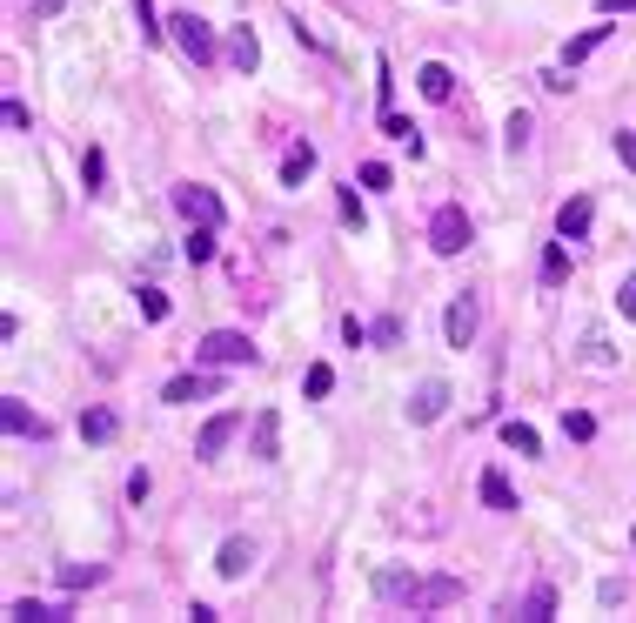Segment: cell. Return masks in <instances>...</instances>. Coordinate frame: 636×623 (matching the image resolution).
<instances>
[{
	"instance_id": "6da1fadb",
	"label": "cell",
	"mask_w": 636,
	"mask_h": 623,
	"mask_svg": "<svg viewBox=\"0 0 636 623\" xmlns=\"http://www.w3.org/2000/svg\"><path fill=\"white\" fill-rule=\"evenodd\" d=\"M469 235H476V228H469V215H462L456 201H442L436 222H429V248H436V255H462V248H469Z\"/></svg>"
},
{
	"instance_id": "7a4b0ae2",
	"label": "cell",
	"mask_w": 636,
	"mask_h": 623,
	"mask_svg": "<svg viewBox=\"0 0 636 623\" xmlns=\"http://www.w3.org/2000/svg\"><path fill=\"white\" fill-rule=\"evenodd\" d=\"M168 27H175V47H181V54H188L195 67H208V61H215V27L201 21L195 7H188V14H175Z\"/></svg>"
},
{
	"instance_id": "3957f363",
	"label": "cell",
	"mask_w": 636,
	"mask_h": 623,
	"mask_svg": "<svg viewBox=\"0 0 636 623\" xmlns=\"http://www.w3.org/2000/svg\"><path fill=\"white\" fill-rule=\"evenodd\" d=\"M195 362H201V369H235V362H255V349H248V335L215 329V335L195 349Z\"/></svg>"
},
{
	"instance_id": "277c9868",
	"label": "cell",
	"mask_w": 636,
	"mask_h": 623,
	"mask_svg": "<svg viewBox=\"0 0 636 623\" xmlns=\"http://www.w3.org/2000/svg\"><path fill=\"white\" fill-rule=\"evenodd\" d=\"M416 590H422V577L402 570V563H382V570H375V597L382 603H416Z\"/></svg>"
},
{
	"instance_id": "5b68a950",
	"label": "cell",
	"mask_w": 636,
	"mask_h": 623,
	"mask_svg": "<svg viewBox=\"0 0 636 623\" xmlns=\"http://www.w3.org/2000/svg\"><path fill=\"white\" fill-rule=\"evenodd\" d=\"M175 208L188 215V222H215V228H221V195H215V188H201V181L175 188Z\"/></svg>"
},
{
	"instance_id": "8992f818",
	"label": "cell",
	"mask_w": 636,
	"mask_h": 623,
	"mask_svg": "<svg viewBox=\"0 0 636 623\" xmlns=\"http://www.w3.org/2000/svg\"><path fill=\"white\" fill-rule=\"evenodd\" d=\"M476 322H483V309L462 295V302H449V315H442V329H449V349H469L476 342Z\"/></svg>"
},
{
	"instance_id": "52a82bcc",
	"label": "cell",
	"mask_w": 636,
	"mask_h": 623,
	"mask_svg": "<svg viewBox=\"0 0 636 623\" xmlns=\"http://www.w3.org/2000/svg\"><path fill=\"white\" fill-rule=\"evenodd\" d=\"M590 215H596V201L570 195L563 208H556V235H563V242H583V235H590Z\"/></svg>"
},
{
	"instance_id": "ba28073f",
	"label": "cell",
	"mask_w": 636,
	"mask_h": 623,
	"mask_svg": "<svg viewBox=\"0 0 636 623\" xmlns=\"http://www.w3.org/2000/svg\"><path fill=\"white\" fill-rule=\"evenodd\" d=\"M235 429H242V409H221L215 423L201 429V443H195V456H208V463H215L221 449H228V436H235Z\"/></svg>"
},
{
	"instance_id": "9c48e42d",
	"label": "cell",
	"mask_w": 636,
	"mask_h": 623,
	"mask_svg": "<svg viewBox=\"0 0 636 623\" xmlns=\"http://www.w3.org/2000/svg\"><path fill=\"white\" fill-rule=\"evenodd\" d=\"M215 389H221V382L208 376V369H195V376H175V382H168V389H161V402H208Z\"/></svg>"
},
{
	"instance_id": "30bf717a",
	"label": "cell",
	"mask_w": 636,
	"mask_h": 623,
	"mask_svg": "<svg viewBox=\"0 0 636 623\" xmlns=\"http://www.w3.org/2000/svg\"><path fill=\"white\" fill-rule=\"evenodd\" d=\"M442 409H449V382H422L409 396V423H436Z\"/></svg>"
},
{
	"instance_id": "8fae6325",
	"label": "cell",
	"mask_w": 636,
	"mask_h": 623,
	"mask_svg": "<svg viewBox=\"0 0 636 623\" xmlns=\"http://www.w3.org/2000/svg\"><path fill=\"white\" fill-rule=\"evenodd\" d=\"M248 563H255V543L228 536V543H221V557H215V570H221L228 583H242V577H248Z\"/></svg>"
},
{
	"instance_id": "7c38bea8",
	"label": "cell",
	"mask_w": 636,
	"mask_h": 623,
	"mask_svg": "<svg viewBox=\"0 0 636 623\" xmlns=\"http://www.w3.org/2000/svg\"><path fill=\"white\" fill-rule=\"evenodd\" d=\"M456 597H462V577H422L409 610H442V603H456Z\"/></svg>"
},
{
	"instance_id": "4fadbf2b",
	"label": "cell",
	"mask_w": 636,
	"mask_h": 623,
	"mask_svg": "<svg viewBox=\"0 0 636 623\" xmlns=\"http://www.w3.org/2000/svg\"><path fill=\"white\" fill-rule=\"evenodd\" d=\"M275 456H282V416L262 409L255 416V463H275Z\"/></svg>"
},
{
	"instance_id": "5bb4252c",
	"label": "cell",
	"mask_w": 636,
	"mask_h": 623,
	"mask_svg": "<svg viewBox=\"0 0 636 623\" xmlns=\"http://www.w3.org/2000/svg\"><path fill=\"white\" fill-rule=\"evenodd\" d=\"M0 423H7V436H47V423H41V416H27V402H21V396L0 402Z\"/></svg>"
},
{
	"instance_id": "9a60e30c",
	"label": "cell",
	"mask_w": 636,
	"mask_h": 623,
	"mask_svg": "<svg viewBox=\"0 0 636 623\" xmlns=\"http://www.w3.org/2000/svg\"><path fill=\"white\" fill-rule=\"evenodd\" d=\"M228 61L242 67V74L262 67V41H255V27H235V34H228Z\"/></svg>"
},
{
	"instance_id": "2e32d148",
	"label": "cell",
	"mask_w": 636,
	"mask_h": 623,
	"mask_svg": "<svg viewBox=\"0 0 636 623\" xmlns=\"http://www.w3.org/2000/svg\"><path fill=\"white\" fill-rule=\"evenodd\" d=\"M416 88H422V101H449V94H456V74H449L442 61H429V67L416 74Z\"/></svg>"
},
{
	"instance_id": "e0dca14e",
	"label": "cell",
	"mask_w": 636,
	"mask_h": 623,
	"mask_svg": "<svg viewBox=\"0 0 636 623\" xmlns=\"http://www.w3.org/2000/svg\"><path fill=\"white\" fill-rule=\"evenodd\" d=\"M188 262H215V222H188V242H181Z\"/></svg>"
},
{
	"instance_id": "ac0fdd59",
	"label": "cell",
	"mask_w": 636,
	"mask_h": 623,
	"mask_svg": "<svg viewBox=\"0 0 636 623\" xmlns=\"http://www.w3.org/2000/svg\"><path fill=\"white\" fill-rule=\"evenodd\" d=\"M610 34H616V27H583V34H576V41L570 47H563V61H590V54H596V47H603V41H610Z\"/></svg>"
},
{
	"instance_id": "d6986e66",
	"label": "cell",
	"mask_w": 636,
	"mask_h": 623,
	"mask_svg": "<svg viewBox=\"0 0 636 623\" xmlns=\"http://www.w3.org/2000/svg\"><path fill=\"white\" fill-rule=\"evenodd\" d=\"M483 503L489 510H516V490H509L503 469H483Z\"/></svg>"
},
{
	"instance_id": "ffe728a7",
	"label": "cell",
	"mask_w": 636,
	"mask_h": 623,
	"mask_svg": "<svg viewBox=\"0 0 636 623\" xmlns=\"http://www.w3.org/2000/svg\"><path fill=\"white\" fill-rule=\"evenodd\" d=\"M308 175H315V148L302 141V148H288V161H282V181H288V188H302Z\"/></svg>"
},
{
	"instance_id": "44dd1931",
	"label": "cell",
	"mask_w": 636,
	"mask_h": 623,
	"mask_svg": "<svg viewBox=\"0 0 636 623\" xmlns=\"http://www.w3.org/2000/svg\"><path fill=\"white\" fill-rule=\"evenodd\" d=\"M382 134H395V141H402V148H409V155H422V128H416V121H402V114H382Z\"/></svg>"
},
{
	"instance_id": "7402d4cb",
	"label": "cell",
	"mask_w": 636,
	"mask_h": 623,
	"mask_svg": "<svg viewBox=\"0 0 636 623\" xmlns=\"http://www.w3.org/2000/svg\"><path fill=\"white\" fill-rule=\"evenodd\" d=\"M114 429H121V416H114V409H88V416H81V436H88V443H108Z\"/></svg>"
},
{
	"instance_id": "603a6c76",
	"label": "cell",
	"mask_w": 636,
	"mask_h": 623,
	"mask_svg": "<svg viewBox=\"0 0 636 623\" xmlns=\"http://www.w3.org/2000/svg\"><path fill=\"white\" fill-rule=\"evenodd\" d=\"M7 617H14V623H54V617H67V610H47V603L21 597V603H7Z\"/></svg>"
},
{
	"instance_id": "cb8c5ba5",
	"label": "cell",
	"mask_w": 636,
	"mask_h": 623,
	"mask_svg": "<svg viewBox=\"0 0 636 623\" xmlns=\"http://www.w3.org/2000/svg\"><path fill=\"white\" fill-rule=\"evenodd\" d=\"M101 583V563H61V590H88Z\"/></svg>"
},
{
	"instance_id": "d4e9b609",
	"label": "cell",
	"mask_w": 636,
	"mask_h": 623,
	"mask_svg": "<svg viewBox=\"0 0 636 623\" xmlns=\"http://www.w3.org/2000/svg\"><path fill=\"white\" fill-rule=\"evenodd\" d=\"M503 443L516 449V456H536V449H543V443H536V429H529V423H503Z\"/></svg>"
},
{
	"instance_id": "484cf974",
	"label": "cell",
	"mask_w": 636,
	"mask_h": 623,
	"mask_svg": "<svg viewBox=\"0 0 636 623\" xmlns=\"http://www.w3.org/2000/svg\"><path fill=\"white\" fill-rule=\"evenodd\" d=\"M563 275H570V248L549 242V248H543V282H563Z\"/></svg>"
},
{
	"instance_id": "4316f807",
	"label": "cell",
	"mask_w": 636,
	"mask_h": 623,
	"mask_svg": "<svg viewBox=\"0 0 636 623\" xmlns=\"http://www.w3.org/2000/svg\"><path fill=\"white\" fill-rule=\"evenodd\" d=\"M302 389H308V396H315V402H322V396H329V389H335V369H329V362H315V369H308V376H302Z\"/></svg>"
},
{
	"instance_id": "83f0119b",
	"label": "cell",
	"mask_w": 636,
	"mask_h": 623,
	"mask_svg": "<svg viewBox=\"0 0 636 623\" xmlns=\"http://www.w3.org/2000/svg\"><path fill=\"white\" fill-rule=\"evenodd\" d=\"M563 436H570V443H590V436H596V416L570 409V416H563Z\"/></svg>"
},
{
	"instance_id": "f1b7e54d",
	"label": "cell",
	"mask_w": 636,
	"mask_h": 623,
	"mask_svg": "<svg viewBox=\"0 0 636 623\" xmlns=\"http://www.w3.org/2000/svg\"><path fill=\"white\" fill-rule=\"evenodd\" d=\"M549 610H556V590H529V603H523V617H529V623H543Z\"/></svg>"
},
{
	"instance_id": "f546056e",
	"label": "cell",
	"mask_w": 636,
	"mask_h": 623,
	"mask_svg": "<svg viewBox=\"0 0 636 623\" xmlns=\"http://www.w3.org/2000/svg\"><path fill=\"white\" fill-rule=\"evenodd\" d=\"M141 315H148V322H168V295H161V289H141Z\"/></svg>"
},
{
	"instance_id": "4dcf8cb0",
	"label": "cell",
	"mask_w": 636,
	"mask_h": 623,
	"mask_svg": "<svg viewBox=\"0 0 636 623\" xmlns=\"http://www.w3.org/2000/svg\"><path fill=\"white\" fill-rule=\"evenodd\" d=\"M81 188H88V195L101 188V148H88V155H81Z\"/></svg>"
},
{
	"instance_id": "1f68e13d",
	"label": "cell",
	"mask_w": 636,
	"mask_h": 623,
	"mask_svg": "<svg viewBox=\"0 0 636 623\" xmlns=\"http://www.w3.org/2000/svg\"><path fill=\"white\" fill-rule=\"evenodd\" d=\"M342 222H349L355 235H362V222H369V215H362V201H355V188H342Z\"/></svg>"
},
{
	"instance_id": "d6a6232c",
	"label": "cell",
	"mask_w": 636,
	"mask_h": 623,
	"mask_svg": "<svg viewBox=\"0 0 636 623\" xmlns=\"http://www.w3.org/2000/svg\"><path fill=\"white\" fill-rule=\"evenodd\" d=\"M616 161L636 175V134H630V128H616Z\"/></svg>"
},
{
	"instance_id": "836d02e7",
	"label": "cell",
	"mask_w": 636,
	"mask_h": 623,
	"mask_svg": "<svg viewBox=\"0 0 636 623\" xmlns=\"http://www.w3.org/2000/svg\"><path fill=\"white\" fill-rule=\"evenodd\" d=\"M596 603H603V610H616V603H623V577H603V583H596Z\"/></svg>"
},
{
	"instance_id": "e575fe53",
	"label": "cell",
	"mask_w": 636,
	"mask_h": 623,
	"mask_svg": "<svg viewBox=\"0 0 636 623\" xmlns=\"http://www.w3.org/2000/svg\"><path fill=\"white\" fill-rule=\"evenodd\" d=\"M616 309L636 322V275H623V282H616Z\"/></svg>"
},
{
	"instance_id": "d590c367",
	"label": "cell",
	"mask_w": 636,
	"mask_h": 623,
	"mask_svg": "<svg viewBox=\"0 0 636 623\" xmlns=\"http://www.w3.org/2000/svg\"><path fill=\"white\" fill-rule=\"evenodd\" d=\"M503 141H509V148H523V141H529V114H509V128H503Z\"/></svg>"
},
{
	"instance_id": "8d00e7d4",
	"label": "cell",
	"mask_w": 636,
	"mask_h": 623,
	"mask_svg": "<svg viewBox=\"0 0 636 623\" xmlns=\"http://www.w3.org/2000/svg\"><path fill=\"white\" fill-rule=\"evenodd\" d=\"M134 14H141V41H154L161 27H154V0H134Z\"/></svg>"
},
{
	"instance_id": "74e56055",
	"label": "cell",
	"mask_w": 636,
	"mask_h": 623,
	"mask_svg": "<svg viewBox=\"0 0 636 623\" xmlns=\"http://www.w3.org/2000/svg\"><path fill=\"white\" fill-rule=\"evenodd\" d=\"M369 335H375V342H402V322H395V315H382V322H375Z\"/></svg>"
},
{
	"instance_id": "f35d334b",
	"label": "cell",
	"mask_w": 636,
	"mask_h": 623,
	"mask_svg": "<svg viewBox=\"0 0 636 623\" xmlns=\"http://www.w3.org/2000/svg\"><path fill=\"white\" fill-rule=\"evenodd\" d=\"M61 7H67V0H27V14H34V21H54Z\"/></svg>"
},
{
	"instance_id": "ab89813d",
	"label": "cell",
	"mask_w": 636,
	"mask_h": 623,
	"mask_svg": "<svg viewBox=\"0 0 636 623\" xmlns=\"http://www.w3.org/2000/svg\"><path fill=\"white\" fill-rule=\"evenodd\" d=\"M603 7V21H616V14H636V0H596Z\"/></svg>"
},
{
	"instance_id": "60d3db41",
	"label": "cell",
	"mask_w": 636,
	"mask_h": 623,
	"mask_svg": "<svg viewBox=\"0 0 636 623\" xmlns=\"http://www.w3.org/2000/svg\"><path fill=\"white\" fill-rule=\"evenodd\" d=\"M630 550H636V536H630Z\"/></svg>"
}]
</instances>
